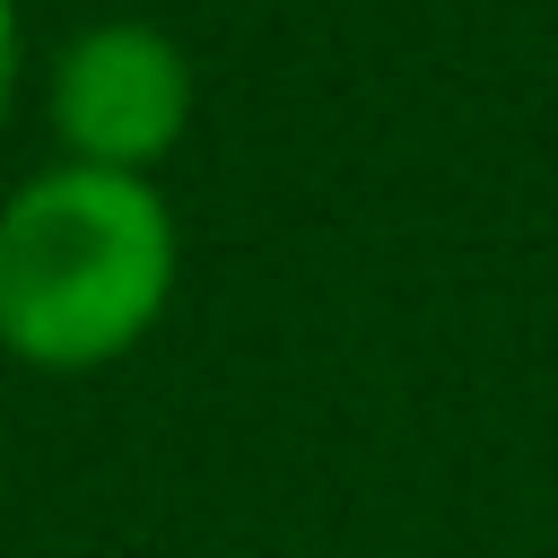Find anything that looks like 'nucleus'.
I'll return each mask as SVG.
<instances>
[{
    "instance_id": "f257e3e1",
    "label": "nucleus",
    "mask_w": 558,
    "mask_h": 558,
    "mask_svg": "<svg viewBox=\"0 0 558 558\" xmlns=\"http://www.w3.org/2000/svg\"><path fill=\"white\" fill-rule=\"evenodd\" d=\"M183 227L157 174L52 157L0 201V349L35 375L122 366L174 305Z\"/></svg>"
},
{
    "instance_id": "f03ea898",
    "label": "nucleus",
    "mask_w": 558,
    "mask_h": 558,
    "mask_svg": "<svg viewBox=\"0 0 558 558\" xmlns=\"http://www.w3.org/2000/svg\"><path fill=\"white\" fill-rule=\"evenodd\" d=\"M44 122H52L70 166L157 174L192 131V61L148 17H96L52 52Z\"/></svg>"
},
{
    "instance_id": "7ed1b4c3",
    "label": "nucleus",
    "mask_w": 558,
    "mask_h": 558,
    "mask_svg": "<svg viewBox=\"0 0 558 558\" xmlns=\"http://www.w3.org/2000/svg\"><path fill=\"white\" fill-rule=\"evenodd\" d=\"M17 87H26V26H17V0H0V131L17 113Z\"/></svg>"
}]
</instances>
